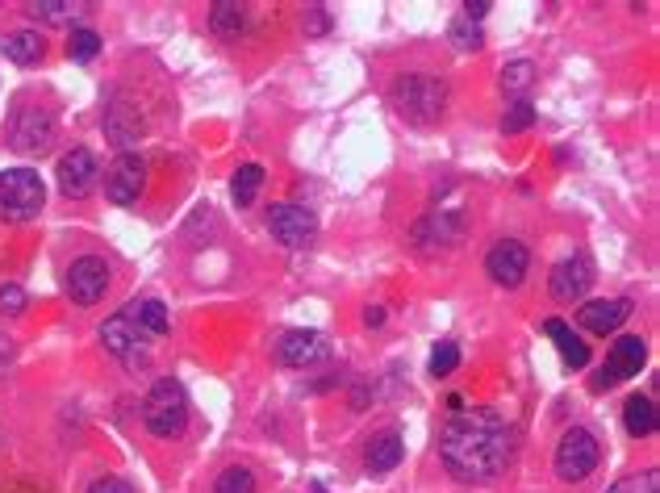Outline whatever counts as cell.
I'll list each match as a JSON object with an SVG mask.
<instances>
[{"label": "cell", "instance_id": "obj_31", "mask_svg": "<svg viewBox=\"0 0 660 493\" xmlns=\"http://www.w3.org/2000/svg\"><path fill=\"white\" fill-rule=\"evenodd\" d=\"M97 51H101L97 30H72V38H67V59L88 63V59H97Z\"/></svg>", "mask_w": 660, "mask_h": 493}, {"label": "cell", "instance_id": "obj_17", "mask_svg": "<svg viewBox=\"0 0 660 493\" xmlns=\"http://www.w3.org/2000/svg\"><path fill=\"white\" fill-rule=\"evenodd\" d=\"M276 356L289 368H310V364L326 360V339L318 331H289V335H280Z\"/></svg>", "mask_w": 660, "mask_h": 493}, {"label": "cell", "instance_id": "obj_10", "mask_svg": "<svg viewBox=\"0 0 660 493\" xmlns=\"http://www.w3.org/2000/svg\"><path fill=\"white\" fill-rule=\"evenodd\" d=\"M268 234H272L280 247L301 251V247H310L318 239V218H314V209L293 205V201L272 205L268 209Z\"/></svg>", "mask_w": 660, "mask_h": 493}, {"label": "cell", "instance_id": "obj_22", "mask_svg": "<svg viewBox=\"0 0 660 493\" xmlns=\"http://www.w3.org/2000/svg\"><path fill=\"white\" fill-rule=\"evenodd\" d=\"M623 427H627V435H635V439H644V435L656 431V406H652V397H644V393H631V397H627V406H623Z\"/></svg>", "mask_w": 660, "mask_h": 493}, {"label": "cell", "instance_id": "obj_19", "mask_svg": "<svg viewBox=\"0 0 660 493\" xmlns=\"http://www.w3.org/2000/svg\"><path fill=\"white\" fill-rule=\"evenodd\" d=\"M105 134H109V143H117V147H130V143H138V134H143V117H138V109L134 105H126V101H113L109 109H105Z\"/></svg>", "mask_w": 660, "mask_h": 493}, {"label": "cell", "instance_id": "obj_24", "mask_svg": "<svg viewBox=\"0 0 660 493\" xmlns=\"http://www.w3.org/2000/svg\"><path fill=\"white\" fill-rule=\"evenodd\" d=\"M209 26H214V34H222V38H239L243 26H247V9L234 5V0H214V9H209Z\"/></svg>", "mask_w": 660, "mask_h": 493}, {"label": "cell", "instance_id": "obj_36", "mask_svg": "<svg viewBox=\"0 0 660 493\" xmlns=\"http://www.w3.org/2000/svg\"><path fill=\"white\" fill-rule=\"evenodd\" d=\"M326 26H330V21H326V9L314 5V9H310V21H305V30H310V34H326Z\"/></svg>", "mask_w": 660, "mask_h": 493}, {"label": "cell", "instance_id": "obj_6", "mask_svg": "<svg viewBox=\"0 0 660 493\" xmlns=\"http://www.w3.org/2000/svg\"><path fill=\"white\" fill-rule=\"evenodd\" d=\"M410 243L418 255H443L464 243V214L460 209H431L410 230Z\"/></svg>", "mask_w": 660, "mask_h": 493}, {"label": "cell", "instance_id": "obj_2", "mask_svg": "<svg viewBox=\"0 0 660 493\" xmlns=\"http://www.w3.org/2000/svg\"><path fill=\"white\" fill-rule=\"evenodd\" d=\"M389 105L410 126H435L447 109V84L439 76H427V72H406V76L393 80Z\"/></svg>", "mask_w": 660, "mask_h": 493}, {"label": "cell", "instance_id": "obj_7", "mask_svg": "<svg viewBox=\"0 0 660 493\" xmlns=\"http://www.w3.org/2000/svg\"><path fill=\"white\" fill-rule=\"evenodd\" d=\"M598 460H602V448H598V439H594V431H585V427H569L560 435V443H556V477L560 481H585L589 473L598 468Z\"/></svg>", "mask_w": 660, "mask_h": 493}, {"label": "cell", "instance_id": "obj_20", "mask_svg": "<svg viewBox=\"0 0 660 493\" xmlns=\"http://www.w3.org/2000/svg\"><path fill=\"white\" fill-rule=\"evenodd\" d=\"M126 314L130 322L143 331L147 339H159V335H168L172 331V318H168V305H163L159 297H143V301H134L126 305Z\"/></svg>", "mask_w": 660, "mask_h": 493}, {"label": "cell", "instance_id": "obj_5", "mask_svg": "<svg viewBox=\"0 0 660 493\" xmlns=\"http://www.w3.org/2000/svg\"><path fill=\"white\" fill-rule=\"evenodd\" d=\"M0 138H5V147L21 151V155H42L55 143V113L42 105H17L5 130H0Z\"/></svg>", "mask_w": 660, "mask_h": 493}, {"label": "cell", "instance_id": "obj_15", "mask_svg": "<svg viewBox=\"0 0 660 493\" xmlns=\"http://www.w3.org/2000/svg\"><path fill=\"white\" fill-rule=\"evenodd\" d=\"M589 285H594V264H589L585 255H573V260H560V264L552 268V280H548L552 297H556V301H564V305L581 301V297L589 293Z\"/></svg>", "mask_w": 660, "mask_h": 493}, {"label": "cell", "instance_id": "obj_23", "mask_svg": "<svg viewBox=\"0 0 660 493\" xmlns=\"http://www.w3.org/2000/svg\"><path fill=\"white\" fill-rule=\"evenodd\" d=\"M544 331L556 339V347H560V356H564V364H573V368H585L589 364V347L569 331V326H564L560 318H548L544 322Z\"/></svg>", "mask_w": 660, "mask_h": 493}, {"label": "cell", "instance_id": "obj_1", "mask_svg": "<svg viewBox=\"0 0 660 493\" xmlns=\"http://www.w3.org/2000/svg\"><path fill=\"white\" fill-rule=\"evenodd\" d=\"M514 456V431L498 410H456L439 435L443 468L464 485H485Z\"/></svg>", "mask_w": 660, "mask_h": 493}, {"label": "cell", "instance_id": "obj_25", "mask_svg": "<svg viewBox=\"0 0 660 493\" xmlns=\"http://www.w3.org/2000/svg\"><path fill=\"white\" fill-rule=\"evenodd\" d=\"M80 5H72V0H30L26 13L34 21H42V26H72V17H76Z\"/></svg>", "mask_w": 660, "mask_h": 493}, {"label": "cell", "instance_id": "obj_21", "mask_svg": "<svg viewBox=\"0 0 660 493\" xmlns=\"http://www.w3.org/2000/svg\"><path fill=\"white\" fill-rule=\"evenodd\" d=\"M0 55L13 59L17 67H34L46 55V42H42L38 30H13V34L0 38Z\"/></svg>", "mask_w": 660, "mask_h": 493}, {"label": "cell", "instance_id": "obj_13", "mask_svg": "<svg viewBox=\"0 0 660 493\" xmlns=\"http://www.w3.org/2000/svg\"><path fill=\"white\" fill-rule=\"evenodd\" d=\"M147 189V163L138 159V155H117L109 163V172H105V197L113 205H134L138 197H143Z\"/></svg>", "mask_w": 660, "mask_h": 493}, {"label": "cell", "instance_id": "obj_16", "mask_svg": "<svg viewBox=\"0 0 660 493\" xmlns=\"http://www.w3.org/2000/svg\"><path fill=\"white\" fill-rule=\"evenodd\" d=\"M631 318V301L627 297H606V301H589L577 310V322L589 335H610Z\"/></svg>", "mask_w": 660, "mask_h": 493}, {"label": "cell", "instance_id": "obj_11", "mask_svg": "<svg viewBox=\"0 0 660 493\" xmlns=\"http://www.w3.org/2000/svg\"><path fill=\"white\" fill-rule=\"evenodd\" d=\"M485 272L493 276V285L518 289V285L527 280V272H531V251H527V243L498 239V243L489 247V255H485Z\"/></svg>", "mask_w": 660, "mask_h": 493}, {"label": "cell", "instance_id": "obj_4", "mask_svg": "<svg viewBox=\"0 0 660 493\" xmlns=\"http://www.w3.org/2000/svg\"><path fill=\"white\" fill-rule=\"evenodd\" d=\"M46 205V184L34 168L0 172V222H34Z\"/></svg>", "mask_w": 660, "mask_h": 493}, {"label": "cell", "instance_id": "obj_8", "mask_svg": "<svg viewBox=\"0 0 660 493\" xmlns=\"http://www.w3.org/2000/svg\"><path fill=\"white\" fill-rule=\"evenodd\" d=\"M101 343L109 356H117L126 368H151V339L130 322V314H113L101 322Z\"/></svg>", "mask_w": 660, "mask_h": 493}, {"label": "cell", "instance_id": "obj_3", "mask_svg": "<svg viewBox=\"0 0 660 493\" xmlns=\"http://www.w3.org/2000/svg\"><path fill=\"white\" fill-rule=\"evenodd\" d=\"M143 422H147V431L159 435V439L184 435V427H188V393H184V385L176 377L155 381V389L147 393V402H143Z\"/></svg>", "mask_w": 660, "mask_h": 493}, {"label": "cell", "instance_id": "obj_38", "mask_svg": "<svg viewBox=\"0 0 660 493\" xmlns=\"http://www.w3.org/2000/svg\"><path fill=\"white\" fill-rule=\"evenodd\" d=\"M9 364H13V339L0 335V372H5Z\"/></svg>", "mask_w": 660, "mask_h": 493}, {"label": "cell", "instance_id": "obj_12", "mask_svg": "<svg viewBox=\"0 0 660 493\" xmlns=\"http://www.w3.org/2000/svg\"><path fill=\"white\" fill-rule=\"evenodd\" d=\"M55 180H59V193L63 197H72V201H84L92 189H97V180H101V168H97V155H92L88 147H76V151H67L59 159V168H55Z\"/></svg>", "mask_w": 660, "mask_h": 493}, {"label": "cell", "instance_id": "obj_32", "mask_svg": "<svg viewBox=\"0 0 660 493\" xmlns=\"http://www.w3.org/2000/svg\"><path fill=\"white\" fill-rule=\"evenodd\" d=\"M531 122H535V105L531 101H514L506 109V117H502V134H523V130H531Z\"/></svg>", "mask_w": 660, "mask_h": 493}, {"label": "cell", "instance_id": "obj_28", "mask_svg": "<svg viewBox=\"0 0 660 493\" xmlns=\"http://www.w3.org/2000/svg\"><path fill=\"white\" fill-rule=\"evenodd\" d=\"M214 493H255V473L247 464H230V468H222V477L214 481Z\"/></svg>", "mask_w": 660, "mask_h": 493}, {"label": "cell", "instance_id": "obj_33", "mask_svg": "<svg viewBox=\"0 0 660 493\" xmlns=\"http://www.w3.org/2000/svg\"><path fill=\"white\" fill-rule=\"evenodd\" d=\"M460 364V347L456 343H439L435 356H431V377H452Z\"/></svg>", "mask_w": 660, "mask_h": 493}, {"label": "cell", "instance_id": "obj_9", "mask_svg": "<svg viewBox=\"0 0 660 493\" xmlns=\"http://www.w3.org/2000/svg\"><path fill=\"white\" fill-rule=\"evenodd\" d=\"M644 360H648V343H644L640 335H623L615 347H610L606 364L594 372V381H589V389L602 393V389H615V385H619V381H627V377H640Z\"/></svg>", "mask_w": 660, "mask_h": 493}, {"label": "cell", "instance_id": "obj_14", "mask_svg": "<svg viewBox=\"0 0 660 493\" xmlns=\"http://www.w3.org/2000/svg\"><path fill=\"white\" fill-rule=\"evenodd\" d=\"M109 289V264L101 255H80V260L67 268V297L76 305H97Z\"/></svg>", "mask_w": 660, "mask_h": 493}, {"label": "cell", "instance_id": "obj_26", "mask_svg": "<svg viewBox=\"0 0 660 493\" xmlns=\"http://www.w3.org/2000/svg\"><path fill=\"white\" fill-rule=\"evenodd\" d=\"M535 84V63L531 59H514L502 67V88H506V97H523V92Z\"/></svg>", "mask_w": 660, "mask_h": 493}, {"label": "cell", "instance_id": "obj_27", "mask_svg": "<svg viewBox=\"0 0 660 493\" xmlns=\"http://www.w3.org/2000/svg\"><path fill=\"white\" fill-rule=\"evenodd\" d=\"M259 184H264V168H259V163H243V168L234 172V201H239V209H247L255 201Z\"/></svg>", "mask_w": 660, "mask_h": 493}, {"label": "cell", "instance_id": "obj_18", "mask_svg": "<svg viewBox=\"0 0 660 493\" xmlns=\"http://www.w3.org/2000/svg\"><path fill=\"white\" fill-rule=\"evenodd\" d=\"M402 452H406V443L397 431H381V435H372L368 439V448H364V468L372 477H381V473H393L397 464H402Z\"/></svg>", "mask_w": 660, "mask_h": 493}, {"label": "cell", "instance_id": "obj_35", "mask_svg": "<svg viewBox=\"0 0 660 493\" xmlns=\"http://www.w3.org/2000/svg\"><path fill=\"white\" fill-rule=\"evenodd\" d=\"M88 493H134V485L126 477H101L88 485Z\"/></svg>", "mask_w": 660, "mask_h": 493}, {"label": "cell", "instance_id": "obj_30", "mask_svg": "<svg viewBox=\"0 0 660 493\" xmlns=\"http://www.w3.org/2000/svg\"><path fill=\"white\" fill-rule=\"evenodd\" d=\"M447 38H452V46L456 51H481L485 46V34H481V26H473V21H452V30H447Z\"/></svg>", "mask_w": 660, "mask_h": 493}, {"label": "cell", "instance_id": "obj_34", "mask_svg": "<svg viewBox=\"0 0 660 493\" xmlns=\"http://www.w3.org/2000/svg\"><path fill=\"white\" fill-rule=\"evenodd\" d=\"M21 310H26V293H21V285H0V314L17 318Z\"/></svg>", "mask_w": 660, "mask_h": 493}, {"label": "cell", "instance_id": "obj_39", "mask_svg": "<svg viewBox=\"0 0 660 493\" xmlns=\"http://www.w3.org/2000/svg\"><path fill=\"white\" fill-rule=\"evenodd\" d=\"M385 322V310H381V305H368V310H364V326H381Z\"/></svg>", "mask_w": 660, "mask_h": 493}, {"label": "cell", "instance_id": "obj_29", "mask_svg": "<svg viewBox=\"0 0 660 493\" xmlns=\"http://www.w3.org/2000/svg\"><path fill=\"white\" fill-rule=\"evenodd\" d=\"M606 493H660V477H656V468H644V473L619 477Z\"/></svg>", "mask_w": 660, "mask_h": 493}, {"label": "cell", "instance_id": "obj_37", "mask_svg": "<svg viewBox=\"0 0 660 493\" xmlns=\"http://www.w3.org/2000/svg\"><path fill=\"white\" fill-rule=\"evenodd\" d=\"M489 9H493L489 0H468V5H464V21H473V26H477V21H481Z\"/></svg>", "mask_w": 660, "mask_h": 493}]
</instances>
